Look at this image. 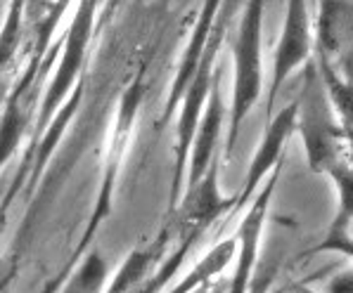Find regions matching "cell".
Listing matches in <instances>:
<instances>
[{
    "mask_svg": "<svg viewBox=\"0 0 353 293\" xmlns=\"http://www.w3.org/2000/svg\"><path fill=\"white\" fill-rule=\"evenodd\" d=\"M296 130L303 138L308 168L313 173H330L339 164L341 128L334 121V107L325 90L316 62L306 64L301 92L296 97Z\"/></svg>",
    "mask_w": 353,
    "mask_h": 293,
    "instance_id": "1",
    "label": "cell"
},
{
    "mask_svg": "<svg viewBox=\"0 0 353 293\" xmlns=\"http://www.w3.org/2000/svg\"><path fill=\"white\" fill-rule=\"evenodd\" d=\"M235 10V5H221V12L216 17L214 31H211L209 45L204 50L202 64H199L197 74H194L192 83L185 90L181 107V116H178V130H176V168H173V189H171V208H176L178 199L183 192V173L188 171V156L192 149V140L197 133V126L202 121V109H206V102H209L211 88H214V62L216 55L221 50V43L225 38L228 24H230V12Z\"/></svg>",
    "mask_w": 353,
    "mask_h": 293,
    "instance_id": "2",
    "label": "cell"
},
{
    "mask_svg": "<svg viewBox=\"0 0 353 293\" xmlns=\"http://www.w3.org/2000/svg\"><path fill=\"white\" fill-rule=\"evenodd\" d=\"M145 90H148V64H143V67H140V72L135 74L133 83H130L126 88V92H123L121 105H119L117 121H114V138H112L110 161H107V166H105V177H102V182H100V192H97L95 210H93V218H90L88 230L83 232L81 243L76 246V251L72 253V258H69L67 268L62 270V274H59L52 284H48L46 289H43V293H55L59 286H62V281L69 276V270H74L76 265H79V260L85 256V248H88V243L93 241L95 232L100 230L102 220L110 215L114 182H117L119 166H121L123 151H126V144H128L130 126H133V121H135V113H138V107H140V102H143V97H145Z\"/></svg>",
    "mask_w": 353,
    "mask_h": 293,
    "instance_id": "3",
    "label": "cell"
},
{
    "mask_svg": "<svg viewBox=\"0 0 353 293\" xmlns=\"http://www.w3.org/2000/svg\"><path fill=\"white\" fill-rule=\"evenodd\" d=\"M261 19H263V5L249 3L244 8V17L237 31L235 43V83H232V105H230V126H228V154L235 149L240 138V126L256 105L261 95Z\"/></svg>",
    "mask_w": 353,
    "mask_h": 293,
    "instance_id": "4",
    "label": "cell"
},
{
    "mask_svg": "<svg viewBox=\"0 0 353 293\" xmlns=\"http://www.w3.org/2000/svg\"><path fill=\"white\" fill-rule=\"evenodd\" d=\"M95 3H81L76 10V17L64 34L62 43V55H59L55 76H52L50 85H48L46 95H43L41 109H38L36 118V133L43 135L50 121L57 116V111L64 107L69 95L81 83V72L85 64V52H88V43L93 36V21H95Z\"/></svg>",
    "mask_w": 353,
    "mask_h": 293,
    "instance_id": "5",
    "label": "cell"
},
{
    "mask_svg": "<svg viewBox=\"0 0 353 293\" xmlns=\"http://www.w3.org/2000/svg\"><path fill=\"white\" fill-rule=\"evenodd\" d=\"M311 52V31H308V14L303 3H290L287 5V19L282 26L280 43L275 47V62L273 74H270L268 85V102H265V116L268 121L275 116V100L278 92L290 78L296 67H301Z\"/></svg>",
    "mask_w": 353,
    "mask_h": 293,
    "instance_id": "6",
    "label": "cell"
},
{
    "mask_svg": "<svg viewBox=\"0 0 353 293\" xmlns=\"http://www.w3.org/2000/svg\"><path fill=\"white\" fill-rule=\"evenodd\" d=\"M219 168V159H214L202 180L194 187H188V194L176 215V230H181V235H202L232 204H237V199L221 197Z\"/></svg>",
    "mask_w": 353,
    "mask_h": 293,
    "instance_id": "7",
    "label": "cell"
},
{
    "mask_svg": "<svg viewBox=\"0 0 353 293\" xmlns=\"http://www.w3.org/2000/svg\"><path fill=\"white\" fill-rule=\"evenodd\" d=\"M294 128H296V102H292V105H287L285 109H280L268 121L263 142H261V146L256 149V154H254V159H252V164H249L247 180H244L242 194L237 197V206L247 204L249 199L256 194L259 182L263 180L270 171H275V164H282L285 142Z\"/></svg>",
    "mask_w": 353,
    "mask_h": 293,
    "instance_id": "8",
    "label": "cell"
},
{
    "mask_svg": "<svg viewBox=\"0 0 353 293\" xmlns=\"http://www.w3.org/2000/svg\"><path fill=\"white\" fill-rule=\"evenodd\" d=\"M219 12H221V3H206L202 8V14H199L197 24H194V29H192V36H190L185 52H183V62H181V67H178L176 76H173L171 92H168L164 116H161L159 126H166V123L173 118V113L178 111V107H181L183 97H185V90L190 88V83H192L199 64H202L204 50H206V45H209V38H211V31H214V24H216Z\"/></svg>",
    "mask_w": 353,
    "mask_h": 293,
    "instance_id": "9",
    "label": "cell"
},
{
    "mask_svg": "<svg viewBox=\"0 0 353 293\" xmlns=\"http://www.w3.org/2000/svg\"><path fill=\"white\" fill-rule=\"evenodd\" d=\"M221 123H223V100H221V78H219V74H216L204 116L197 126V133H194L192 149H190L188 187H194V184L206 175L209 166L214 164L216 142H219V135H221Z\"/></svg>",
    "mask_w": 353,
    "mask_h": 293,
    "instance_id": "10",
    "label": "cell"
},
{
    "mask_svg": "<svg viewBox=\"0 0 353 293\" xmlns=\"http://www.w3.org/2000/svg\"><path fill=\"white\" fill-rule=\"evenodd\" d=\"M237 243H240L237 241V237H230V239L219 241L197 265H194L192 270H190V274L185 276V279H183L181 284L173 286L168 293H192V291H197L199 286L211 284V276L223 272L225 265L230 263L232 256L237 253Z\"/></svg>",
    "mask_w": 353,
    "mask_h": 293,
    "instance_id": "11",
    "label": "cell"
},
{
    "mask_svg": "<svg viewBox=\"0 0 353 293\" xmlns=\"http://www.w3.org/2000/svg\"><path fill=\"white\" fill-rule=\"evenodd\" d=\"M318 69L320 76H323L325 90H327L330 100H332V107L344 118L346 128L353 130V67L349 64L344 76H336L330 59L318 55Z\"/></svg>",
    "mask_w": 353,
    "mask_h": 293,
    "instance_id": "12",
    "label": "cell"
},
{
    "mask_svg": "<svg viewBox=\"0 0 353 293\" xmlns=\"http://www.w3.org/2000/svg\"><path fill=\"white\" fill-rule=\"evenodd\" d=\"M107 274H110L107 260L97 251H90L88 256L79 260L72 274L62 281L59 293H105Z\"/></svg>",
    "mask_w": 353,
    "mask_h": 293,
    "instance_id": "13",
    "label": "cell"
},
{
    "mask_svg": "<svg viewBox=\"0 0 353 293\" xmlns=\"http://www.w3.org/2000/svg\"><path fill=\"white\" fill-rule=\"evenodd\" d=\"M327 175L332 177V182L336 184L339 210H336L332 225H330L325 237H344V235H349V227L353 225V166L339 161Z\"/></svg>",
    "mask_w": 353,
    "mask_h": 293,
    "instance_id": "14",
    "label": "cell"
},
{
    "mask_svg": "<svg viewBox=\"0 0 353 293\" xmlns=\"http://www.w3.org/2000/svg\"><path fill=\"white\" fill-rule=\"evenodd\" d=\"M199 237H202V235H183V243L176 248V251L171 253V256L164 260V265H161V268L157 270L154 274L148 276V279H145L143 284L138 286V289L130 291V293H161V289H164L168 281H171L173 276H176L178 270H181L183 260L188 258L190 248H192V243L197 241Z\"/></svg>",
    "mask_w": 353,
    "mask_h": 293,
    "instance_id": "15",
    "label": "cell"
},
{
    "mask_svg": "<svg viewBox=\"0 0 353 293\" xmlns=\"http://www.w3.org/2000/svg\"><path fill=\"white\" fill-rule=\"evenodd\" d=\"M21 3H14L10 8L8 17H5V24L0 29V76L8 74L10 64H12V57L17 55L19 47V38H21ZM3 83V80H0Z\"/></svg>",
    "mask_w": 353,
    "mask_h": 293,
    "instance_id": "16",
    "label": "cell"
},
{
    "mask_svg": "<svg viewBox=\"0 0 353 293\" xmlns=\"http://www.w3.org/2000/svg\"><path fill=\"white\" fill-rule=\"evenodd\" d=\"M323 251H336L346 258H353V237L344 235V237H325L323 241L313 248V253H323Z\"/></svg>",
    "mask_w": 353,
    "mask_h": 293,
    "instance_id": "17",
    "label": "cell"
},
{
    "mask_svg": "<svg viewBox=\"0 0 353 293\" xmlns=\"http://www.w3.org/2000/svg\"><path fill=\"white\" fill-rule=\"evenodd\" d=\"M325 293H353V268H346L336 272L325 284Z\"/></svg>",
    "mask_w": 353,
    "mask_h": 293,
    "instance_id": "18",
    "label": "cell"
},
{
    "mask_svg": "<svg viewBox=\"0 0 353 293\" xmlns=\"http://www.w3.org/2000/svg\"><path fill=\"white\" fill-rule=\"evenodd\" d=\"M275 293H316V291H311L308 286L299 284V281H292V284L282 286V289H280V291H275Z\"/></svg>",
    "mask_w": 353,
    "mask_h": 293,
    "instance_id": "19",
    "label": "cell"
},
{
    "mask_svg": "<svg viewBox=\"0 0 353 293\" xmlns=\"http://www.w3.org/2000/svg\"><path fill=\"white\" fill-rule=\"evenodd\" d=\"M3 95H5V80L0 83V102H3Z\"/></svg>",
    "mask_w": 353,
    "mask_h": 293,
    "instance_id": "20",
    "label": "cell"
},
{
    "mask_svg": "<svg viewBox=\"0 0 353 293\" xmlns=\"http://www.w3.org/2000/svg\"><path fill=\"white\" fill-rule=\"evenodd\" d=\"M3 213H5V206H3V199H0V220H3Z\"/></svg>",
    "mask_w": 353,
    "mask_h": 293,
    "instance_id": "21",
    "label": "cell"
},
{
    "mask_svg": "<svg viewBox=\"0 0 353 293\" xmlns=\"http://www.w3.org/2000/svg\"><path fill=\"white\" fill-rule=\"evenodd\" d=\"M211 293H223V291H221L219 286H214V289H211Z\"/></svg>",
    "mask_w": 353,
    "mask_h": 293,
    "instance_id": "22",
    "label": "cell"
}]
</instances>
